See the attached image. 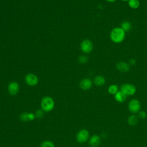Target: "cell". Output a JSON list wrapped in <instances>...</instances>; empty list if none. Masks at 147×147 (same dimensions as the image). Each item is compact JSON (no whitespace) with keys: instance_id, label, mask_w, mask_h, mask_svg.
I'll return each instance as SVG.
<instances>
[{"instance_id":"6da1fadb","label":"cell","mask_w":147,"mask_h":147,"mask_svg":"<svg viewBox=\"0 0 147 147\" xmlns=\"http://www.w3.org/2000/svg\"><path fill=\"white\" fill-rule=\"evenodd\" d=\"M126 37V32L120 26L115 27L111 29L110 33V38L112 42L115 44L121 43Z\"/></svg>"},{"instance_id":"7a4b0ae2","label":"cell","mask_w":147,"mask_h":147,"mask_svg":"<svg viewBox=\"0 0 147 147\" xmlns=\"http://www.w3.org/2000/svg\"><path fill=\"white\" fill-rule=\"evenodd\" d=\"M55 107V102L53 98L49 96L43 97L41 100V107L44 112L51 111Z\"/></svg>"},{"instance_id":"3957f363","label":"cell","mask_w":147,"mask_h":147,"mask_svg":"<svg viewBox=\"0 0 147 147\" xmlns=\"http://www.w3.org/2000/svg\"><path fill=\"white\" fill-rule=\"evenodd\" d=\"M119 90L127 96H129L134 95L137 91V88L133 84L126 83L122 84Z\"/></svg>"},{"instance_id":"277c9868","label":"cell","mask_w":147,"mask_h":147,"mask_svg":"<svg viewBox=\"0 0 147 147\" xmlns=\"http://www.w3.org/2000/svg\"><path fill=\"white\" fill-rule=\"evenodd\" d=\"M128 110L132 114H137L141 110V105L139 100L137 99H131L127 105Z\"/></svg>"},{"instance_id":"5b68a950","label":"cell","mask_w":147,"mask_h":147,"mask_svg":"<svg viewBox=\"0 0 147 147\" xmlns=\"http://www.w3.org/2000/svg\"><path fill=\"white\" fill-rule=\"evenodd\" d=\"M90 133L89 131L85 129L80 130L76 136V139L78 142L80 144H84L90 138Z\"/></svg>"},{"instance_id":"8992f818","label":"cell","mask_w":147,"mask_h":147,"mask_svg":"<svg viewBox=\"0 0 147 147\" xmlns=\"http://www.w3.org/2000/svg\"><path fill=\"white\" fill-rule=\"evenodd\" d=\"M80 49L85 53H90L93 49V44L89 39L83 40L80 44Z\"/></svg>"},{"instance_id":"52a82bcc","label":"cell","mask_w":147,"mask_h":147,"mask_svg":"<svg viewBox=\"0 0 147 147\" xmlns=\"http://www.w3.org/2000/svg\"><path fill=\"white\" fill-rule=\"evenodd\" d=\"M25 81L26 83L30 86H34L38 83V79L37 76L33 74H28L25 77Z\"/></svg>"},{"instance_id":"ba28073f","label":"cell","mask_w":147,"mask_h":147,"mask_svg":"<svg viewBox=\"0 0 147 147\" xmlns=\"http://www.w3.org/2000/svg\"><path fill=\"white\" fill-rule=\"evenodd\" d=\"M115 68L119 72L126 73L129 71L130 65L126 61H120L117 63Z\"/></svg>"},{"instance_id":"9c48e42d","label":"cell","mask_w":147,"mask_h":147,"mask_svg":"<svg viewBox=\"0 0 147 147\" xmlns=\"http://www.w3.org/2000/svg\"><path fill=\"white\" fill-rule=\"evenodd\" d=\"M20 90L19 84L17 82H10L7 86V90L10 95L14 96L17 95Z\"/></svg>"},{"instance_id":"30bf717a","label":"cell","mask_w":147,"mask_h":147,"mask_svg":"<svg viewBox=\"0 0 147 147\" xmlns=\"http://www.w3.org/2000/svg\"><path fill=\"white\" fill-rule=\"evenodd\" d=\"M101 143V137L97 134L91 136L88 140V144L91 147H98Z\"/></svg>"},{"instance_id":"8fae6325","label":"cell","mask_w":147,"mask_h":147,"mask_svg":"<svg viewBox=\"0 0 147 147\" xmlns=\"http://www.w3.org/2000/svg\"><path fill=\"white\" fill-rule=\"evenodd\" d=\"M92 82L90 79L84 78L79 83V87L83 90H88L92 87Z\"/></svg>"},{"instance_id":"7c38bea8","label":"cell","mask_w":147,"mask_h":147,"mask_svg":"<svg viewBox=\"0 0 147 147\" xmlns=\"http://www.w3.org/2000/svg\"><path fill=\"white\" fill-rule=\"evenodd\" d=\"M35 118H36L35 114L33 113L24 112L22 114H21L20 115V118L21 121L24 122L33 121Z\"/></svg>"},{"instance_id":"4fadbf2b","label":"cell","mask_w":147,"mask_h":147,"mask_svg":"<svg viewBox=\"0 0 147 147\" xmlns=\"http://www.w3.org/2000/svg\"><path fill=\"white\" fill-rule=\"evenodd\" d=\"M138 121H139V118L138 115L134 114H132L131 115H129L127 119V123L130 126L136 125L138 123Z\"/></svg>"},{"instance_id":"5bb4252c","label":"cell","mask_w":147,"mask_h":147,"mask_svg":"<svg viewBox=\"0 0 147 147\" xmlns=\"http://www.w3.org/2000/svg\"><path fill=\"white\" fill-rule=\"evenodd\" d=\"M94 83L96 86H103L106 83V79L102 75H98L94 78Z\"/></svg>"},{"instance_id":"9a60e30c","label":"cell","mask_w":147,"mask_h":147,"mask_svg":"<svg viewBox=\"0 0 147 147\" xmlns=\"http://www.w3.org/2000/svg\"><path fill=\"white\" fill-rule=\"evenodd\" d=\"M127 98V96L125 95L122 91L120 90L114 95L115 100L118 103H123L124 102Z\"/></svg>"},{"instance_id":"2e32d148","label":"cell","mask_w":147,"mask_h":147,"mask_svg":"<svg viewBox=\"0 0 147 147\" xmlns=\"http://www.w3.org/2000/svg\"><path fill=\"white\" fill-rule=\"evenodd\" d=\"M121 28H122L125 32L126 33L127 32H129L132 28V25L130 22L128 21H124L121 24Z\"/></svg>"},{"instance_id":"e0dca14e","label":"cell","mask_w":147,"mask_h":147,"mask_svg":"<svg viewBox=\"0 0 147 147\" xmlns=\"http://www.w3.org/2000/svg\"><path fill=\"white\" fill-rule=\"evenodd\" d=\"M107 91L110 94L114 95L115 94H117L119 91V87L118 85H117L115 84H111L110 86H109Z\"/></svg>"},{"instance_id":"ac0fdd59","label":"cell","mask_w":147,"mask_h":147,"mask_svg":"<svg viewBox=\"0 0 147 147\" xmlns=\"http://www.w3.org/2000/svg\"><path fill=\"white\" fill-rule=\"evenodd\" d=\"M129 6L132 9H137L140 6V2L139 0H129L127 2Z\"/></svg>"},{"instance_id":"d6986e66","label":"cell","mask_w":147,"mask_h":147,"mask_svg":"<svg viewBox=\"0 0 147 147\" xmlns=\"http://www.w3.org/2000/svg\"><path fill=\"white\" fill-rule=\"evenodd\" d=\"M40 147H55V144L51 141L45 140L41 143Z\"/></svg>"},{"instance_id":"ffe728a7","label":"cell","mask_w":147,"mask_h":147,"mask_svg":"<svg viewBox=\"0 0 147 147\" xmlns=\"http://www.w3.org/2000/svg\"><path fill=\"white\" fill-rule=\"evenodd\" d=\"M44 111L42 109L37 110L35 113V116L37 118H42L44 117Z\"/></svg>"},{"instance_id":"44dd1931","label":"cell","mask_w":147,"mask_h":147,"mask_svg":"<svg viewBox=\"0 0 147 147\" xmlns=\"http://www.w3.org/2000/svg\"><path fill=\"white\" fill-rule=\"evenodd\" d=\"M87 61H88V57L85 55H82L79 56L78 58V61L81 64H84L87 63Z\"/></svg>"},{"instance_id":"7402d4cb","label":"cell","mask_w":147,"mask_h":147,"mask_svg":"<svg viewBox=\"0 0 147 147\" xmlns=\"http://www.w3.org/2000/svg\"><path fill=\"white\" fill-rule=\"evenodd\" d=\"M138 117L139 118V119H144L146 118V116H147V114L144 111V110H140L138 113Z\"/></svg>"},{"instance_id":"603a6c76","label":"cell","mask_w":147,"mask_h":147,"mask_svg":"<svg viewBox=\"0 0 147 147\" xmlns=\"http://www.w3.org/2000/svg\"><path fill=\"white\" fill-rule=\"evenodd\" d=\"M128 63L130 65H134L136 64V60L134 59H130V60H129Z\"/></svg>"},{"instance_id":"cb8c5ba5","label":"cell","mask_w":147,"mask_h":147,"mask_svg":"<svg viewBox=\"0 0 147 147\" xmlns=\"http://www.w3.org/2000/svg\"><path fill=\"white\" fill-rule=\"evenodd\" d=\"M105 1H106V2H107L112 3V2H114L116 1L117 0H105Z\"/></svg>"},{"instance_id":"d4e9b609","label":"cell","mask_w":147,"mask_h":147,"mask_svg":"<svg viewBox=\"0 0 147 147\" xmlns=\"http://www.w3.org/2000/svg\"><path fill=\"white\" fill-rule=\"evenodd\" d=\"M122 1H125V2H128L129 0H121Z\"/></svg>"}]
</instances>
